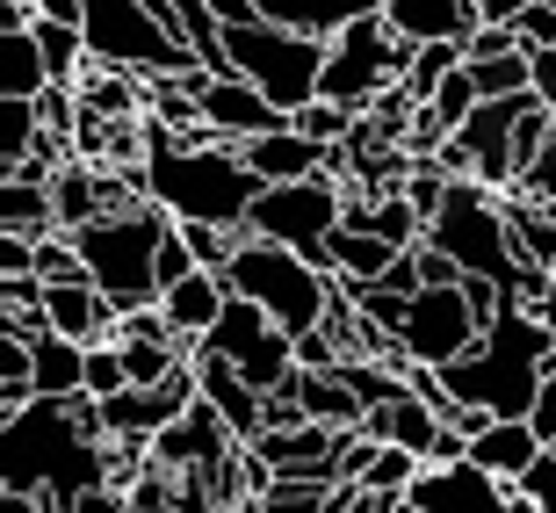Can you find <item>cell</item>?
Here are the masks:
<instances>
[{
  "label": "cell",
  "mask_w": 556,
  "mask_h": 513,
  "mask_svg": "<svg viewBox=\"0 0 556 513\" xmlns=\"http://www.w3.org/2000/svg\"><path fill=\"white\" fill-rule=\"evenodd\" d=\"M427 247H441L463 275H484V283L514 289L520 297V253H514V232H506V196L484 182H455L441 217L427 225Z\"/></svg>",
  "instance_id": "ba28073f"
},
{
  "label": "cell",
  "mask_w": 556,
  "mask_h": 513,
  "mask_svg": "<svg viewBox=\"0 0 556 513\" xmlns=\"http://www.w3.org/2000/svg\"><path fill=\"white\" fill-rule=\"evenodd\" d=\"M296 405H304V420H318V427H340V434H362V420H369V405L348 390V376L340 370H296Z\"/></svg>",
  "instance_id": "44dd1931"
},
{
  "label": "cell",
  "mask_w": 556,
  "mask_h": 513,
  "mask_svg": "<svg viewBox=\"0 0 556 513\" xmlns=\"http://www.w3.org/2000/svg\"><path fill=\"white\" fill-rule=\"evenodd\" d=\"M419 513H514V485L477 463H427L413 485Z\"/></svg>",
  "instance_id": "9a60e30c"
},
{
  "label": "cell",
  "mask_w": 556,
  "mask_h": 513,
  "mask_svg": "<svg viewBox=\"0 0 556 513\" xmlns=\"http://www.w3.org/2000/svg\"><path fill=\"white\" fill-rule=\"evenodd\" d=\"M397 261H405L397 247H383L376 232H348V225L332 232V247H326V267H332V275H340L348 289H369V283H383V275H391Z\"/></svg>",
  "instance_id": "cb8c5ba5"
},
{
  "label": "cell",
  "mask_w": 556,
  "mask_h": 513,
  "mask_svg": "<svg viewBox=\"0 0 556 513\" xmlns=\"http://www.w3.org/2000/svg\"><path fill=\"white\" fill-rule=\"evenodd\" d=\"M217 22H225V59L239 80H253L282 116L318 102V80H326V59H332V37H304V29H282L268 22L253 0H210Z\"/></svg>",
  "instance_id": "277c9868"
},
{
  "label": "cell",
  "mask_w": 556,
  "mask_h": 513,
  "mask_svg": "<svg viewBox=\"0 0 556 513\" xmlns=\"http://www.w3.org/2000/svg\"><path fill=\"white\" fill-rule=\"evenodd\" d=\"M144 203H160L174 225H225V232H247L253 203L268 196V182L247 166V152L210 130H166L144 116Z\"/></svg>",
  "instance_id": "7a4b0ae2"
},
{
  "label": "cell",
  "mask_w": 556,
  "mask_h": 513,
  "mask_svg": "<svg viewBox=\"0 0 556 513\" xmlns=\"http://www.w3.org/2000/svg\"><path fill=\"white\" fill-rule=\"evenodd\" d=\"M535 455H542V434L528 427V420H492V427L470 441V463L492 471V477H506L514 492H520V477L535 471Z\"/></svg>",
  "instance_id": "ffe728a7"
},
{
  "label": "cell",
  "mask_w": 556,
  "mask_h": 513,
  "mask_svg": "<svg viewBox=\"0 0 556 513\" xmlns=\"http://www.w3.org/2000/svg\"><path fill=\"white\" fill-rule=\"evenodd\" d=\"M348 196H354V182H340V174H311V182L268 188V196L253 203L247 232L253 239H275V247H289V253H311V261L326 267L332 232L348 225Z\"/></svg>",
  "instance_id": "30bf717a"
},
{
  "label": "cell",
  "mask_w": 556,
  "mask_h": 513,
  "mask_svg": "<svg viewBox=\"0 0 556 513\" xmlns=\"http://www.w3.org/2000/svg\"><path fill=\"white\" fill-rule=\"evenodd\" d=\"M195 376H203V398L225 412V427L239 434V441H261V434H268V390H253L247 376L231 370V362H217V354H195Z\"/></svg>",
  "instance_id": "ac0fdd59"
},
{
  "label": "cell",
  "mask_w": 556,
  "mask_h": 513,
  "mask_svg": "<svg viewBox=\"0 0 556 513\" xmlns=\"http://www.w3.org/2000/svg\"><path fill=\"white\" fill-rule=\"evenodd\" d=\"M477 340H484V318H477L470 289H419L413 304H405L397 348L413 354L419 370H448V362H463Z\"/></svg>",
  "instance_id": "7c38bea8"
},
{
  "label": "cell",
  "mask_w": 556,
  "mask_h": 513,
  "mask_svg": "<svg viewBox=\"0 0 556 513\" xmlns=\"http://www.w3.org/2000/svg\"><path fill=\"white\" fill-rule=\"evenodd\" d=\"M225 304H231V283L217 275V267H195V275H181L174 289H160V311L174 318V333H181L188 348L225 318Z\"/></svg>",
  "instance_id": "d6986e66"
},
{
  "label": "cell",
  "mask_w": 556,
  "mask_h": 513,
  "mask_svg": "<svg viewBox=\"0 0 556 513\" xmlns=\"http://www.w3.org/2000/svg\"><path fill=\"white\" fill-rule=\"evenodd\" d=\"M528 427L542 434V449H556V370H549V384H542V398H535V412H528Z\"/></svg>",
  "instance_id": "d590c367"
},
{
  "label": "cell",
  "mask_w": 556,
  "mask_h": 513,
  "mask_svg": "<svg viewBox=\"0 0 556 513\" xmlns=\"http://www.w3.org/2000/svg\"><path fill=\"white\" fill-rule=\"evenodd\" d=\"M405 65H413V43L397 37L383 15H362L332 37L326 80H318V102H340L348 116H369L391 87H405Z\"/></svg>",
  "instance_id": "9c48e42d"
},
{
  "label": "cell",
  "mask_w": 556,
  "mask_h": 513,
  "mask_svg": "<svg viewBox=\"0 0 556 513\" xmlns=\"http://www.w3.org/2000/svg\"><path fill=\"white\" fill-rule=\"evenodd\" d=\"M528 8H542V0H477V15L498 22V29H514V22L528 15Z\"/></svg>",
  "instance_id": "8d00e7d4"
},
{
  "label": "cell",
  "mask_w": 556,
  "mask_h": 513,
  "mask_svg": "<svg viewBox=\"0 0 556 513\" xmlns=\"http://www.w3.org/2000/svg\"><path fill=\"white\" fill-rule=\"evenodd\" d=\"M463 65H470V59H463V43H419L413 65H405V95H413V102H427L433 87L448 80V73H463Z\"/></svg>",
  "instance_id": "1f68e13d"
},
{
  "label": "cell",
  "mask_w": 556,
  "mask_h": 513,
  "mask_svg": "<svg viewBox=\"0 0 556 513\" xmlns=\"http://www.w3.org/2000/svg\"><path fill=\"white\" fill-rule=\"evenodd\" d=\"M0 225H8V239H29V247L59 239V203H51V188L43 182H8L0 188Z\"/></svg>",
  "instance_id": "484cf974"
},
{
  "label": "cell",
  "mask_w": 556,
  "mask_h": 513,
  "mask_svg": "<svg viewBox=\"0 0 556 513\" xmlns=\"http://www.w3.org/2000/svg\"><path fill=\"white\" fill-rule=\"evenodd\" d=\"M22 8H37V15H51V22H80L87 15V0H22Z\"/></svg>",
  "instance_id": "f35d334b"
},
{
  "label": "cell",
  "mask_w": 556,
  "mask_h": 513,
  "mask_svg": "<svg viewBox=\"0 0 556 513\" xmlns=\"http://www.w3.org/2000/svg\"><path fill=\"white\" fill-rule=\"evenodd\" d=\"M188 95H195V109H203V130L210 138H225L247 152L253 138H268V130H282L289 116L261 95L253 80H239V73H210V65H195V73H181Z\"/></svg>",
  "instance_id": "4fadbf2b"
},
{
  "label": "cell",
  "mask_w": 556,
  "mask_h": 513,
  "mask_svg": "<svg viewBox=\"0 0 556 513\" xmlns=\"http://www.w3.org/2000/svg\"><path fill=\"white\" fill-rule=\"evenodd\" d=\"M0 455H8V485L0 492H37V499H51V513H73L94 485H116L102 398H37V405L8 412Z\"/></svg>",
  "instance_id": "6da1fadb"
},
{
  "label": "cell",
  "mask_w": 556,
  "mask_h": 513,
  "mask_svg": "<svg viewBox=\"0 0 556 513\" xmlns=\"http://www.w3.org/2000/svg\"><path fill=\"white\" fill-rule=\"evenodd\" d=\"M124 390H130L124 340H102V348H87V398H124Z\"/></svg>",
  "instance_id": "d6a6232c"
},
{
  "label": "cell",
  "mask_w": 556,
  "mask_h": 513,
  "mask_svg": "<svg viewBox=\"0 0 556 513\" xmlns=\"http://www.w3.org/2000/svg\"><path fill=\"white\" fill-rule=\"evenodd\" d=\"M80 37L94 65H116V73H138V80H174V73L203 65L195 43L181 37L174 0H87Z\"/></svg>",
  "instance_id": "5b68a950"
},
{
  "label": "cell",
  "mask_w": 556,
  "mask_h": 513,
  "mask_svg": "<svg viewBox=\"0 0 556 513\" xmlns=\"http://www.w3.org/2000/svg\"><path fill=\"white\" fill-rule=\"evenodd\" d=\"M29 384H37V398H87V348L65 333H43L29 348Z\"/></svg>",
  "instance_id": "603a6c76"
},
{
  "label": "cell",
  "mask_w": 556,
  "mask_h": 513,
  "mask_svg": "<svg viewBox=\"0 0 556 513\" xmlns=\"http://www.w3.org/2000/svg\"><path fill=\"white\" fill-rule=\"evenodd\" d=\"M419 109H427L433 124H441V130L455 138V130H463V124L477 116V109H484V95H477V80H470V65H463V73H448V80L433 87V95H427Z\"/></svg>",
  "instance_id": "f546056e"
},
{
  "label": "cell",
  "mask_w": 556,
  "mask_h": 513,
  "mask_svg": "<svg viewBox=\"0 0 556 513\" xmlns=\"http://www.w3.org/2000/svg\"><path fill=\"white\" fill-rule=\"evenodd\" d=\"M383 22H391L413 51L419 43H470L477 29H484L477 0H383Z\"/></svg>",
  "instance_id": "e0dca14e"
},
{
  "label": "cell",
  "mask_w": 556,
  "mask_h": 513,
  "mask_svg": "<svg viewBox=\"0 0 556 513\" xmlns=\"http://www.w3.org/2000/svg\"><path fill=\"white\" fill-rule=\"evenodd\" d=\"M397 513H419V506H413V499H405V506H397Z\"/></svg>",
  "instance_id": "60d3db41"
},
{
  "label": "cell",
  "mask_w": 556,
  "mask_h": 513,
  "mask_svg": "<svg viewBox=\"0 0 556 513\" xmlns=\"http://www.w3.org/2000/svg\"><path fill=\"white\" fill-rule=\"evenodd\" d=\"M332 492H340V477H275L261 492V506L268 513H326Z\"/></svg>",
  "instance_id": "4dcf8cb0"
},
{
  "label": "cell",
  "mask_w": 556,
  "mask_h": 513,
  "mask_svg": "<svg viewBox=\"0 0 556 513\" xmlns=\"http://www.w3.org/2000/svg\"><path fill=\"white\" fill-rule=\"evenodd\" d=\"M188 354H217V362H231V370L247 376L253 390H268V398L296 384V333H282L253 297H231L225 318H217Z\"/></svg>",
  "instance_id": "8fae6325"
},
{
  "label": "cell",
  "mask_w": 556,
  "mask_h": 513,
  "mask_svg": "<svg viewBox=\"0 0 556 513\" xmlns=\"http://www.w3.org/2000/svg\"><path fill=\"white\" fill-rule=\"evenodd\" d=\"M470 80L484 102H520V95H535V51H506V59H477Z\"/></svg>",
  "instance_id": "83f0119b"
},
{
  "label": "cell",
  "mask_w": 556,
  "mask_h": 513,
  "mask_svg": "<svg viewBox=\"0 0 556 513\" xmlns=\"http://www.w3.org/2000/svg\"><path fill=\"white\" fill-rule=\"evenodd\" d=\"M225 283H231V297H253V304L268 311L282 333H318L340 311V275L332 267H318L311 253H289V247H275V239H239V253H231V267H225Z\"/></svg>",
  "instance_id": "52a82bcc"
},
{
  "label": "cell",
  "mask_w": 556,
  "mask_h": 513,
  "mask_svg": "<svg viewBox=\"0 0 556 513\" xmlns=\"http://www.w3.org/2000/svg\"><path fill=\"white\" fill-rule=\"evenodd\" d=\"M506 232H514V253L520 267H549L556 275V210L535 203V196H506Z\"/></svg>",
  "instance_id": "d4e9b609"
},
{
  "label": "cell",
  "mask_w": 556,
  "mask_h": 513,
  "mask_svg": "<svg viewBox=\"0 0 556 513\" xmlns=\"http://www.w3.org/2000/svg\"><path fill=\"white\" fill-rule=\"evenodd\" d=\"M549 370H556V333L542 326L528 304H506L492 318V333H484L463 362L441 370V384H448L455 405H470V412L528 420L535 398H542V384H549Z\"/></svg>",
  "instance_id": "3957f363"
},
{
  "label": "cell",
  "mask_w": 556,
  "mask_h": 513,
  "mask_svg": "<svg viewBox=\"0 0 556 513\" xmlns=\"http://www.w3.org/2000/svg\"><path fill=\"white\" fill-rule=\"evenodd\" d=\"M247 455V441L225 427V412L210 405V398H195V405L174 420V427L152 441V463L174 477H195V471H225V463H239Z\"/></svg>",
  "instance_id": "5bb4252c"
},
{
  "label": "cell",
  "mask_w": 556,
  "mask_h": 513,
  "mask_svg": "<svg viewBox=\"0 0 556 513\" xmlns=\"http://www.w3.org/2000/svg\"><path fill=\"white\" fill-rule=\"evenodd\" d=\"M520 492L535 499L542 513H556V449H542V455H535V471L520 477Z\"/></svg>",
  "instance_id": "e575fe53"
},
{
  "label": "cell",
  "mask_w": 556,
  "mask_h": 513,
  "mask_svg": "<svg viewBox=\"0 0 556 513\" xmlns=\"http://www.w3.org/2000/svg\"><path fill=\"white\" fill-rule=\"evenodd\" d=\"M520 196H535V203H549V210H556V138L542 145V160L520 174Z\"/></svg>",
  "instance_id": "836d02e7"
},
{
  "label": "cell",
  "mask_w": 556,
  "mask_h": 513,
  "mask_svg": "<svg viewBox=\"0 0 556 513\" xmlns=\"http://www.w3.org/2000/svg\"><path fill=\"white\" fill-rule=\"evenodd\" d=\"M166 232H174V217H166L160 203L109 210V217H94L87 232H73V247H80V261H87V283L102 289L124 318L160 304V247H166Z\"/></svg>",
  "instance_id": "8992f818"
},
{
  "label": "cell",
  "mask_w": 556,
  "mask_h": 513,
  "mask_svg": "<svg viewBox=\"0 0 556 513\" xmlns=\"http://www.w3.org/2000/svg\"><path fill=\"white\" fill-rule=\"evenodd\" d=\"M0 513H51V499H37V492H0Z\"/></svg>",
  "instance_id": "ab89813d"
},
{
  "label": "cell",
  "mask_w": 556,
  "mask_h": 513,
  "mask_svg": "<svg viewBox=\"0 0 556 513\" xmlns=\"http://www.w3.org/2000/svg\"><path fill=\"white\" fill-rule=\"evenodd\" d=\"M253 8L282 29H304V37H340L348 22L383 15V0H253Z\"/></svg>",
  "instance_id": "7402d4cb"
},
{
  "label": "cell",
  "mask_w": 556,
  "mask_h": 513,
  "mask_svg": "<svg viewBox=\"0 0 556 513\" xmlns=\"http://www.w3.org/2000/svg\"><path fill=\"white\" fill-rule=\"evenodd\" d=\"M535 102L556 116V51H535Z\"/></svg>",
  "instance_id": "74e56055"
},
{
  "label": "cell",
  "mask_w": 556,
  "mask_h": 513,
  "mask_svg": "<svg viewBox=\"0 0 556 513\" xmlns=\"http://www.w3.org/2000/svg\"><path fill=\"white\" fill-rule=\"evenodd\" d=\"M43 138H51V130H43L37 102H8V95H0V160H8V166L37 160V152H43Z\"/></svg>",
  "instance_id": "f1b7e54d"
},
{
  "label": "cell",
  "mask_w": 556,
  "mask_h": 513,
  "mask_svg": "<svg viewBox=\"0 0 556 513\" xmlns=\"http://www.w3.org/2000/svg\"><path fill=\"white\" fill-rule=\"evenodd\" d=\"M369 232L383 239V247H397V253L427 247V217L413 210V196H405V188H391V196H369Z\"/></svg>",
  "instance_id": "4316f807"
},
{
  "label": "cell",
  "mask_w": 556,
  "mask_h": 513,
  "mask_svg": "<svg viewBox=\"0 0 556 513\" xmlns=\"http://www.w3.org/2000/svg\"><path fill=\"white\" fill-rule=\"evenodd\" d=\"M51 80V59H43L37 43V8H22V0H0V95L8 102H37Z\"/></svg>",
  "instance_id": "2e32d148"
}]
</instances>
